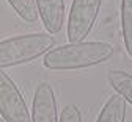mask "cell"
<instances>
[{"instance_id":"obj_1","label":"cell","mask_w":132,"mask_h":122,"mask_svg":"<svg viewBox=\"0 0 132 122\" xmlns=\"http://www.w3.org/2000/svg\"><path fill=\"white\" fill-rule=\"evenodd\" d=\"M113 55V47L107 42H69L51 49L44 55L43 64L52 71H76L107 61Z\"/></svg>"},{"instance_id":"obj_2","label":"cell","mask_w":132,"mask_h":122,"mask_svg":"<svg viewBox=\"0 0 132 122\" xmlns=\"http://www.w3.org/2000/svg\"><path fill=\"white\" fill-rule=\"evenodd\" d=\"M55 44L47 33H28L0 41V69L30 63L46 55Z\"/></svg>"},{"instance_id":"obj_3","label":"cell","mask_w":132,"mask_h":122,"mask_svg":"<svg viewBox=\"0 0 132 122\" xmlns=\"http://www.w3.org/2000/svg\"><path fill=\"white\" fill-rule=\"evenodd\" d=\"M0 116L5 122H31L21 89L3 69H0Z\"/></svg>"},{"instance_id":"obj_4","label":"cell","mask_w":132,"mask_h":122,"mask_svg":"<svg viewBox=\"0 0 132 122\" xmlns=\"http://www.w3.org/2000/svg\"><path fill=\"white\" fill-rule=\"evenodd\" d=\"M102 0H72L68 17V41H84L94 27Z\"/></svg>"},{"instance_id":"obj_5","label":"cell","mask_w":132,"mask_h":122,"mask_svg":"<svg viewBox=\"0 0 132 122\" xmlns=\"http://www.w3.org/2000/svg\"><path fill=\"white\" fill-rule=\"evenodd\" d=\"M31 122H58L57 100L52 86L43 81L36 86L31 103Z\"/></svg>"},{"instance_id":"obj_6","label":"cell","mask_w":132,"mask_h":122,"mask_svg":"<svg viewBox=\"0 0 132 122\" xmlns=\"http://www.w3.org/2000/svg\"><path fill=\"white\" fill-rule=\"evenodd\" d=\"M35 3L44 28L51 34L60 33L64 24V0H35Z\"/></svg>"},{"instance_id":"obj_7","label":"cell","mask_w":132,"mask_h":122,"mask_svg":"<svg viewBox=\"0 0 132 122\" xmlns=\"http://www.w3.org/2000/svg\"><path fill=\"white\" fill-rule=\"evenodd\" d=\"M126 119V100L120 96H112L102 107L96 122H124Z\"/></svg>"},{"instance_id":"obj_8","label":"cell","mask_w":132,"mask_h":122,"mask_svg":"<svg viewBox=\"0 0 132 122\" xmlns=\"http://www.w3.org/2000/svg\"><path fill=\"white\" fill-rule=\"evenodd\" d=\"M110 86L120 94L126 102L132 105V74L124 71H110L109 72Z\"/></svg>"},{"instance_id":"obj_9","label":"cell","mask_w":132,"mask_h":122,"mask_svg":"<svg viewBox=\"0 0 132 122\" xmlns=\"http://www.w3.org/2000/svg\"><path fill=\"white\" fill-rule=\"evenodd\" d=\"M121 31L126 52L132 58V0H121Z\"/></svg>"},{"instance_id":"obj_10","label":"cell","mask_w":132,"mask_h":122,"mask_svg":"<svg viewBox=\"0 0 132 122\" xmlns=\"http://www.w3.org/2000/svg\"><path fill=\"white\" fill-rule=\"evenodd\" d=\"M10 3V6L16 11L22 21H25L27 24H35L38 21V10H36V3L35 0H6Z\"/></svg>"},{"instance_id":"obj_11","label":"cell","mask_w":132,"mask_h":122,"mask_svg":"<svg viewBox=\"0 0 132 122\" xmlns=\"http://www.w3.org/2000/svg\"><path fill=\"white\" fill-rule=\"evenodd\" d=\"M60 122H82V113L76 105L64 107L60 116Z\"/></svg>"},{"instance_id":"obj_12","label":"cell","mask_w":132,"mask_h":122,"mask_svg":"<svg viewBox=\"0 0 132 122\" xmlns=\"http://www.w3.org/2000/svg\"><path fill=\"white\" fill-rule=\"evenodd\" d=\"M0 122H5V120H0Z\"/></svg>"}]
</instances>
